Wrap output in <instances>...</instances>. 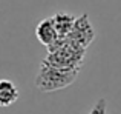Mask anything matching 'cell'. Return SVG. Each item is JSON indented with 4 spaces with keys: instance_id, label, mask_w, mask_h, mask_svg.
I'll list each match as a JSON object with an SVG mask.
<instances>
[{
    "instance_id": "cell-4",
    "label": "cell",
    "mask_w": 121,
    "mask_h": 114,
    "mask_svg": "<svg viewBox=\"0 0 121 114\" xmlns=\"http://www.w3.org/2000/svg\"><path fill=\"white\" fill-rule=\"evenodd\" d=\"M35 36L39 39V42L41 45H44L48 48V52L57 49L60 45H61L65 40L60 39L58 33H57V28L55 23H54V19L52 17H48L43 19L35 28Z\"/></svg>"
},
{
    "instance_id": "cell-6",
    "label": "cell",
    "mask_w": 121,
    "mask_h": 114,
    "mask_svg": "<svg viewBox=\"0 0 121 114\" xmlns=\"http://www.w3.org/2000/svg\"><path fill=\"white\" fill-rule=\"evenodd\" d=\"M52 19H54V23H55V28H57V33H58L60 39L65 40L66 37L71 34L77 17L68 14V12H57Z\"/></svg>"
},
{
    "instance_id": "cell-3",
    "label": "cell",
    "mask_w": 121,
    "mask_h": 114,
    "mask_svg": "<svg viewBox=\"0 0 121 114\" xmlns=\"http://www.w3.org/2000/svg\"><path fill=\"white\" fill-rule=\"evenodd\" d=\"M94 39H95V29L89 22V15L81 14L80 17L75 19L74 28L65 40L71 45L78 46V48L87 49V46L94 42Z\"/></svg>"
},
{
    "instance_id": "cell-7",
    "label": "cell",
    "mask_w": 121,
    "mask_h": 114,
    "mask_svg": "<svg viewBox=\"0 0 121 114\" xmlns=\"http://www.w3.org/2000/svg\"><path fill=\"white\" fill-rule=\"evenodd\" d=\"M89 114H107V102L106 99H98L95 102V105L92 106V109L89 111Z\"/></svg>"
},
{
    "instance_id": "cell-1",
    "label": "cell",
    "mask_w": 121,
    "mask_h": 114,
    "mask_svg": "<svg viewBox=\"0 0 121 114\" xmlns=\"http://www.w3.org/2000/svg\"><path fill=\"white\" fill-rule=\"evenodd\" d=\"M80 69H63L52 66L49 63L43 62L40 63L39 74L35 77V86L43 93H52L72 85L77 80V76Z\"/></svg>"
},
{
    "instance_id": "cell-2",
    "label": "cell",
    "mask_w": 121,
    "mask_h": 114,
    "mask_svg": "<svg viewBox=\"0 0 121 114\" xmlns=\"http://www.w3.org/2000/svg\"><path fill=\"white\" fill-rule=\"evenodd\" d=\"M84 56H86V49L71 45L65 40L57 49L48 52V56L43 60L52 66H57V68L80 69L83 62H84Z\"/></svg>"
},
{
    "instance_id": "cell-5",
    "label": "cell",
    "mask_w": 121,
    "mask_h": 114,
    "mask_svg": "<svg viewBox=\"0 0 121 114\" xmlns=\"http://www.w3.org/2000/svg\"><path fill=\"white\" fill-rule=\"evenodd\" d=\"M18 88L9 79H0V108L14 105L18 99Z\"/></svg>"
}]
</instances>
